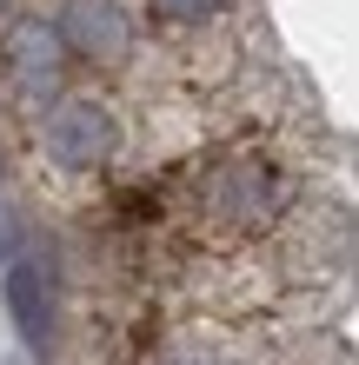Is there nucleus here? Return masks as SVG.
<instances>
[{"label": "nucleus", "mask_w": 359, "mask_h": 365, "mask_svg": "<svg viewBox=\"0 0 359 365\" xmlns=\"http://www.w3.org/2000/svg\"><path fill=\"white\" fill-rule=\"evenodd\" d=\"M206 232H226V240H253V232H273L293 206V173L273 146H226V153L200 173L193 186Z\"/></svg>", "instance_id": "obj_1"}, {"label": "nucleus", "mask_w": 359, "mask_h": 365, "mask_svg": "<svg viewBox=\"0 0 359 365\" xmlns=\"http://www.w3.org/2000/svg\"><path fill=\"white\" fill-rule=\"evenodd\" d=\"M34 146H40V160L54 166V173H74V180H93V173H107V166L120 160V146H126V120L113 113V100H100V93H60L40 106V120H34Z\"/></svg>", "instance_id": "obj_2"}, {"label": "nucleus", "mask_w": 359, "mask_h": 365, "mask_svg": "<svg viewBox=\"0 0 359 365\" xmlns=\"http://www.w3.org/2000/svg\"><path fill=\"white\" fill-rule=\"evenodd\" d=\"M67 47H60L54 20L47 14H14L7 27H0V80L27 100V106H47L67 93Z\"/></svg>", "instance_id": "obj_3"}, {"label": "nucleus", "mask_w": 359, "mask_h": 365, "mask_svg": "<svg viewBox=\"0 0 359 365\" xmlns=\"http://www.w3.org/2000/svg\"><path fill=\"white\" fill-rule=\"evenodd\" d=\"M0 306H7L20 346L34 359H54L60 352V286H54V266L40 252H20L0 272Z\"/></svg>", "instance_id": "obj_4"}, {"label": "nucleus", "mask_w": 359, "mask_h": 365, "mask_svg": "<svg viewBox=\"0 0 359 365\" xmlns=\"http://www.w3.org/2000/svg\"><path fill=\"white\" fill-rule=\"evenodd\" d=\"M67 60H87V67H120L133 53V14L120 0H60L47 14Z\"/></svg>", "instance_id": "obj_5"}, {"label": "nucleus", "mask_w": 359, "mask_h": 365, "mask_svg": "<svg viewBox=\"0 0 359 365\" xmlns=\"http://www.w3.org/2000/svg\"><path fill=\"white\" fill-rule=\"evenodd\" d=\"M160 20V34H206V27H220V14H226V0H146Z\"/></svg>", "instance_id": "obj_6"}, {"label": "nucleus", "mask_w": 359, "mask_h": 365, "mask_svg": "<svg viewBox=\"0 0 359 365\" xmlns=\"http://www.w3.org/2000/svg\"><path fill=\"white\" fill-rule=\"evenodd\" d=\"M7 259H20V220L0 206V272H7Z\"/></svg>", "instance_id": "obj_7"}]
</instances>
